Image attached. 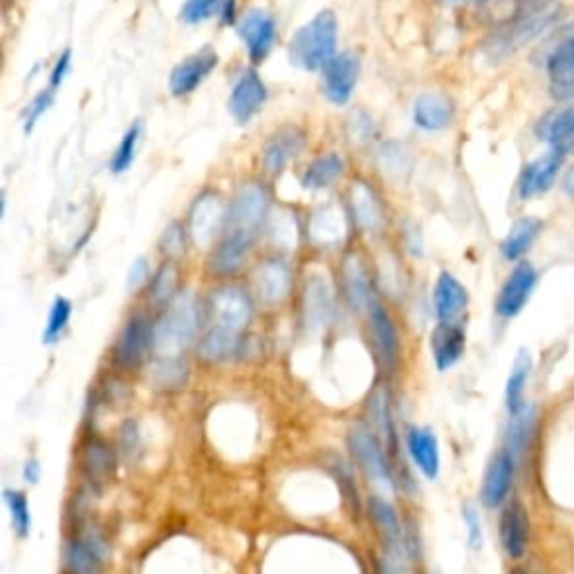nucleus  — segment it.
I'll return each instance as SVG.
<instances>
[{"label":"nucleus","instance_id":"obj_1","mask_svg":"<svg viewBox=\"0 0 574 574\" xmlns=\"http://www.w3.org/2000/svg\"><path fill=\"white\" fill-rule=\"evenodd\" d=\"M559 16L561 9L559 5H554L552 0H534L532 5L523 7V12L509 18V23L501 25L489 36L483 43V52L492 61L507 59L509 54L518 52L525 48V45L539 39L543 32H548L550 27L559 21Z\"/></svg>","mask_w":574,"mask_h":574},{"label":"nucleus","instance_id":"obj_2","mask_svg":"<svg viewBox=\"0 0 574 574\" xmlns=\"http://www.w3.org/2000/svg\"><path fill=\"white\" fill-rule=\"evenodd\" d=\"M337 41H339V21L335 12L323 9L310 23L296 30L287 54L294 68L305 72H319L337 57Z\"/></svg>","mask_w":574,"mask_h":574},{"label":"nucleus","instance_id":"obj_3","mask_svg":"<svg viewBox=\"0 0 574 574\" xmlns=\"http://www.w3.org/2000/svg\"><path fill=\"white\" fill-rule=\"evenodd\" d=\"M200 328V312L196 299L182 292L169 303V308L153 326V350L157 359H180Z\"/></svg>","mask_w":574,"mask_h":574},{"label":"nucleus","instance_id":"obj_4","mask_svg":"<svg viewBox=\"0 0 574 574\" xmlns=\"http://www.w3.org/2000/svg\"><path fill=\"white\" fill-rule=\"evenodd\" d=\"M348 447L359 469L379 489V494L395 492V467L391 462V453H388L384 442L377 438L373 429L366 427V424H355L348 433Z\"/></svg>","mask_w":574,"mask_h":574},{"label":"nucleus","instance_id":"obj_5","mask_svg":"<svg viewBox=\"0 0 574 574\" xmlns=\"http://www.w3.org/2000/svg\"><path fill=\"white\" fill-rule=\"evenodd\" d=\"M110 548L97 527L83 525L63 545V566L68 574H104Z\"/></svg>","mask_w":574,"mask_h":574},{"label":"nucleus","instance_id":"obj_6","mask_svg":"<svg viewBox=\"0 0 574 574\" xmlns=\"http://www.w3.org/2000/svg\"><path fill=\"white\" fill-rule=\"evenodd\" d=\"M252 312V299L234 285L218 287L209 299L211 330L227 332V335L243 337V332L252 323Z\"/></svg>","mask_w":574,"mask_h":574},{"label":"nucleus","instance_id":"obj_7","mask_svg":"<svg viewBox=\"0 0 574 574\" xmlns=\"http://www.w3.org/2000/svg\"><path fill=\"white\" fill-rule=\"evenodd\" d=\"M532 541L530 512L523 501L509 498L498 516V543L509 561H523Z\"/></svg>","mask_w":574,"mask_h":574},{"label":"nucleus","instance_id":"obj_8","mask_svg":"<svg viewBox=\"0 0 574 574\" xmlns=\"http://www.w3.org/2000/svg\"><path fill=\"white\" fill-rule=\"evenodd\" d=\"M550 92L557 101H574V23L563 30L545 57Z\"/></svg>","mask_w":574,"mask_h":574},{"label":"nucleus","instance_id":"obj_9","mask_svg":"<svg viewBox=\"0 0 574 574\" xmlns=\"http://www.w3.org/2000/svg\"><path fill=\"white\" fill-rule=\"evenodd\" d=\"M270 214V196L261 184H243L229 207V231L254 238V231Z\"/></svg>","mask_w":574,"mask_h":574},{"label":"nucleus","instance_id":"obj_10","mask_svg":"<svg viewBox=\"0 0 574 574\" xmlns=\"http://www.w3.org/2000/svg\"><path fill=\"white\" fill-rule=\"evenodd\" d=\"M518 458L505 447L498 449L487 462L483 474V485H480V503L487 509H498L509 501V494L514 489Z\"/></svg>","mask_w":574,"mask_h":574},{"label":"nucleus","instance_id":"obj_11","mask_svg":"<svg viewBox=\"0 0 574 574\" xmlns=\"http://www.w3.org/2000/svg\"><path fill=\"white\" fill-rule=\"evenodd\" d=\"M153 350V326L142 314H133L126 321L122 335L117 337L113 350L115 364L122 370H137L140 368L148 353Z\"/></svg>","mask_w":574,"mask_h":574},{"label":"nucleus","instance_id":"obj_12","mask_svg":"<svg viewBox=\"0 0 574 574\" xmlns=\"http://www.w3.org/2000/svg\"><path fill=\"white\" fill-rule=\"evenodd\" d=\"M536 283H539V272L530 261L516 263L512 274L507 276V281L503 283L501 292L496 296V314L501 319L509 321L518 317L527 305V301L532 299V292Z\"/></svg>","mask_w":574,"mask_h":574},{"label":"nucleus","instance_id":"obj_13","mask_svg":"<svg viewBox=\"0 0 574 574\" xmlns=\"http://www.w3.org/2000/svg\"><path fill=\"white\" fill-rule=\"evenodd\" d=\"M568 157L561 151H554V148H548L541 157H536L530 164H525V169L518 175V198L521 200H532L543 196L545 191L552 189V184L557 182L559 173L566 164Z\"/></svg>","mask_w":574,"mask_h":574},{"label":"nucleus","instance_id":"obj_14","mask_svg":"<svg viewBox=\"0 0 574 574\" xmlns=\"http://www.w3.org/2000/svg\"><path fill=\"white\" fill-rule=\"evenodd\" d=\"M359 59L355 52H341L332 59L326 68H323L321 90L330 104L346 106L353 99V92L357 88L359 79Z\"/></svg>","mask_w":574,"mask_h":574},{"label":"nucleus","instance_id":"obj_15","mask_svg":"<svg viewBox=\"0 0 574 574\" xmlns=\"http://www.w3.org/2000/svg\"><path fill=\"white\" fill-rule=\"evenodd\" d=\"M404 449L406 456L411 458L415 469L427 480H438L442 471V456H440V440L431 427H418L409 424L404 431Z\"/></svg>","mask_w":574,"mask_h":574},{"label":"nucleus","instance_id":"obj_16","mask_svg":"<svg viewBox=\"0 0 574 574\" xmlns=\"http://www.w3.org/2000/svg\"><path fill=\"white\" fill-rule=\"evenodd\" d=\"M227 207L225 202L220 200L218 193H202V196L196 200V205L191 209L189 216V231L193 243L200 247H207L209 243H214L216 234L220 231L222 225H227Z\"/></svg>","mask_w":574,"mask_h":574},{"label":"nucleus","instance_id":"obj_17","mask_svg":"<svg viewBox=\"0 0 574 574\" xmlns=\"http://www.w3.org/2000/svg\"><path fill=\"white\" fill-rule=\"evenodd\" d=\"M218 66V54L211 48H202L200 52L191 54L178 66L171 70L169 77V90L173 97H187L196 92L211 72Z\"/></svg>","mask_w":574,"mask_h":574},{"label":"nucleus","instance_id":"obj_18","mask_svg":"<svg viewBox=\"0 0 574 574\" xmlns=\"http://www.w3.org/2000/svg\"><path fill=\"white\" fill-rule=\"evenodd\" d=\"M368 314H370V339H373L377 364L391 373V370L397 368V361H400V335H397L391 314H388L386 308H382L379 303H375Z\"/></svg>","mask_w":574,"mask_h":574},{"label":"nucleus","instance_id":"obj_19","mask_svg":"<svg viewBox=\"0 0 574 574\" xmlns=\"http://www.w3.org/2000/svg\"><path fill=\"white\" fill-rule=\"evenodd\" d=\"M238 34L247 48V57L254 63H261L276 43V23L270 14L252 9L238 23Z\"/></svg>","mask_w":574,"mask_h":574},{"label":"nucleus","instance_id":"obj_20","mask_svg":"<svg viewBox=\"0 0 574 574\" xmlns=\"http://www.w3.org/2000/svg\"><path fill=\"white\" fill-rule=\"evenodd\" d=\"M267 104V88L263 79L254 70H247L243 77L236 81L234 90L229 95V113L238 124H247L261 113Z\"/></svg>","mask_w":574,"mask_h":574},{"label":"nucleus","instance_id":"obj_21","mask_svg":"<svg viewBox=\"0 0 574 574\" xmlns=\"http://www.w3.org/2000/svg\"><path fill=\"white\" fill-rule=\"evenodd\" d=\"M467 335L460 323H438L431 332V355L440 373H447L465 357Z\"/></svg>","mask_w":574,"mask_h":574},{"label":"nucleus","instance_id":"obj_22","mask_svg":"<svg viewBox=\"0 0 574 574\" xmlns=\"http://www.w3.org/2000/svg\"><path fill=\"white\" fill-rule=\"evenodd\" d=\"M290 283L292 276L287 265L283 261H276V258H272V261L267 258L254 272V296L263 305H279L285 301V296L290 294Z\"/></svg>","mask_w":574,"mask_h":574},{"label":"nucleus","instance_id":"obj_23","mask_svg":"<svg viewBox=\"0 0 574 574\" xmlns=\"http://www.w3.org/2000/svg\"><path fill=\"white\" fill-rule=\"evenodd\" d=\"M469 305V292L456 276L442 272L435 281L433 308L440 323H458Z\"/></svg>","mask_w":574,"mask_h":574},{"label":"nucleus","instance_id":"obj_24","mask_svg":"<svg viewBox=\"0 0 574 574\" xmlns=\"http://www.w3.org/2000/svg\"><path fill=\"white\" fill-rule=\"evenodd\" d=\"M536 135L548 144V148L561 151L566 157L574 155V101L545 115L536 126Z\"/></svg>","mask_w":574,"mask_h":574},{"label":"nucleus","instance_id":"obj_25","mask_svg":"<svg viewBox=\"0 0 574 574\" xmlns=\"http://www.w3.org/2000/svg\"><path fill=\"white\" fill-rule=\"evenodd\" d=\"M115 467H117L115 449L110 447L106 440L88 438L81 449V469H83V476H86L88 480V485L92 489L108 485Z\"/></svg>","mask_w":574,"mask_h":574},{"label":"nucleus","instance_id":"obj_26","mask_svg":"<svg viewBox=\"0 0 574 574\" xmlns=\"http://www.w3.org/2000/svg\"><path fill=\"white\" fill-rule=\"evenodd\" d=\"M534 373V357L527 348L518 350V355L512 364V370H509V377H507V384H505V411L509 418L512 415L521 413L525 406H527V384H530Z\"/></svg>","mask_w":574,"mask_h":574},{"label":"nucleus","instance_id":"obj_27","mask_svg":"<svg viewBox=\"0 0 574 574\" xmlns=\"http://www.w3.org/2000/svg\"><path fill=\"white\" fill-rule=\"evenodd\" d=\"M305 146V137L296 128H283L276 133L270 142L265 144L263 151V166L267 173H281L285 166H290L296 157L301 155Z\"/></svg>","mask_w":574,"mask_h":574},{"label":"nucleus","instance_id":"obj_28","mask_svg":"<svg viewBox=\"0 0 574 574\" xmlns=\"http://www.w3.org/2000/svg\"><path fill=\"white\" fill-rule=\"evenodd\" d=\"M368 514L373 518L379 536H382V548H409L400 514H397V509L391 505V501H386V498L379 494L370 496Z\"/></svg>","mask_w":574,"mask_h":574},{"label":"nucleus","instance_id":"obj_29","mask_svg":"<svg viewBox=\"0 0 574 574\" xmlns=\"http://www.w3.org/2000/svg\"><path fill=\"white\" fill-rule=\"evenodd\" d=\"M366 411H368L370 429L375 431L377 438L384 442V447L393 456V453H397V449H400V440H397V429H395L391 400H388V393L384 391L382 386L375 388L373 395H370Z\"/></svg>","mask_w":574,"mask_h":574},{"label":"nucleus","instance_id":"obj_30","mask_svg":"<svg viewBox=\"0 0 574 574\" xmlns=\"http://www.w3.org/2000/svg\"><path fill=\"white\" fill-rule=\"evenodd\" d=\"M413 122L427 133H438L449 128L453 122V104L449 97L431 92V95H420L413 106Z\"/></svg>","mask_w":574,"mask_h":574},{"label":"nucleus","instance_id":"obj_31","mask_svg":"<svg viewBox=\"0 0 574 574\" xmlns=\"http://www.w3.org/2000/svg\"><path fill=\"white\" fill-rule=\"evenodd\" d=\"M543 231V220L536 216H525L516 220L512 229L507 231V236L501 240V254L509 263H521L523 256L530 252L536 238Z\"/></svg>","mask_w":574,"mask_h":574},{"label":"nucleus","instance_id":"obj_32","mask_svg":"<svg viewBox=\"0 0 574 574\" xmlns=\"http://www.w3.org/2000/svg\"><path fill=\"white\" fill-rule=\"evenodd\" d=\"M249 249H252V236L229 231L214 249V256H211V270L218 274H236L240 267L245 265Z\"/></svg>","mask_w":574,"mask_h":574},{"label":"nucleus","instance_id":"obj_33","mask_svg":"<svg viewBox=\"0 0 574 574\" xmlns=\"http://www.w3.org/2000/svg\"><path fill=\"white\" fill-rule=\"evenodd\" d=\"M344 285H346V299L350 308L355 312H370V308L377 303L373 294V285L366 274V267L361 258H348L344 265Z\"/></svg>","mask_w":574,"mask_h":574},{"label":"nucleus","instance_id":"obj_34","mask_svg":"<svg viewBox=\"0 0 574 574\" xmlns=\"http://www.w3.org/2000/svg\"><path fill=\"white\" fill-rule=\"evenodd\" d=\"M350 211L364 231H379L384 225L382 205H379L375 191L364 182H355L350 187Z\"/></svg>","mask_w":574,"mask_h":574},{"label":"nucleus","instance_id":"obj_35","mask_svg":"<svg viewBox=\"0 0 574 574\" xmlns=\"http://www.w3.org/2000/svg\"><path fill=\"white\" fill-rule=\"evenodd\" d=\"M341 173H344V160L335 153H328L323 157H317V160L305 169L301 182L305 189L323 191L328 189L330 184H335L341 178Z\"/></svg>","mask_w":574,"mask_h":574},{"label":"nucleus","instance_id":"obj_36","mask_svg":"<svg viewBox=\"0 0 574 574\" xmlns=\"http://www.w3.org/2000/svg\"><path fill=\"white\" fill-rule=\"evenodd\" d=\"M346 220L344 214L335 207H323L310 220V234L319 245H335L344 238Z\"/></svg>","mask_w":574,"mask_h":574},{"label":"nucleus","instance_id":"obj_37","mask_svg":"<svg viewBox=\"0 0 574 574\" xmlns=\"http://www.w3.org/2000/svg\"><path fill=\"white\" fill-rule=\"evenodd\" d=\"M534 422H536V413H534V406H530V404H527L521 413L509 418L503 447L507 451H512L518 460H521V456L527 449V444H530Z\"/></svg>","mask_w":574,"mask_h":574},{"label":"nucleus","instance_id":"obj_38","mask_svg":"<svg viewBox=\"0 0 574 574\" xmlns=\"http://www.w3.org/2000/svg\"><path fill=\"white\" fill-rule=\"evenodd\" d=\"M3 501L9 512V521H12V530L18 539H27L32 532V509L30 498L21 489L7 487L3 492Z\"/></svg>","mask_w":574,"mask_h":574},{"label":"nucleus","instance_id":"obj_39","mask_svg":"<svg viewBox=\"0 0 574 574\" xmlns=\"http://www.w3.org/2000/svg\"><path fill=\"white\" fill-rule=\"evenodd\" d=\"M305 314L312 323H326L332 314V292L319 276H312L305 290Z\"/></svg>","mask_w":574,"mask_h":574},{"label":"nucleus","instance_id":"obj_40","mask_svg":"<svg viewBox=\"0 0 574 574\" xmlns=\"http://www.w3.org/2000/svg\"><path fill=\"white\" fill-rule=\"evenodd\" d=\"M240 348V337L227 335V332L211 330L200 341V357L216 364V361H227L238 353Z\"/></svg>","mask_w":574,"mask_h":574},{"label":"nucleus","instance_id":"obj_41","mask_svg":"<svg viewBox=\"0 0 574 574\" xmlns=\"http://www.w3.org/2000/svg\"><path fill=\"white\" fill-rule=\"evenodd\" d=\"M70 319H72V303L66 299V296H57V299H54L50 305L48 321H45V332H43L45 344L48 346L57 344V341L63 337V332H66Z\"/></svg>","mask_w":574,"mask_h":574},{"label":"nucleus","instance_id":"obj_42","mask_svg":"<svg viewBox=\"0 0 574 574\" xmlns=\"http://www.w3.org/2000/svg\"><path fill=\"white\" fill-rule=\"evenodd\" d=\"M142 131H144L142 122H135L126 128L122 142H119L113 160H110V171H113L115 175H122L131 169V164L135 160V153H137V144H140Z\"/></svg>","mask_w":574,"mask_h":574},{"label":"nucleus","instance_id":"obj_43","mask_svg":"<svg viewBox=\"0 0 574 574\" xmlns=\"http://www.w3.org/2000/svg\"><path fill=\"white\" fill-rule=\"evenodd\" d=\"M151 377L160 386H180L187 377V366L180 359H157L151 370Z\"/></svg>","mask_w":574,"mask_h":574},{"label":"nucleus","instance_id":"obj_44","mask_svg":"<svg viewBox=\"0 0 574 574\" xmlns=\"http://www.w3.org/2000/svg\"><path fill=\"white\" fill-rule=\"evenodd\" d=\"M175 285H178V272H175L173 263H166L151 285V301L153 303H171L175 296Z\"/></svg>","mask_w":574,"mask_h":574},{"label":"nucleus","instance_id":"obj_45","mask_svg":"<svg viewBox=\"0 0 574 574\" xmlns=\"http://www.w3.org/2000/svg\"><path fill=\"white\" fill-rule=\"evenodd\" d=\"M462 523H465L467 530V545L474 552L483 550L485 545V527H483V518H480L478 507L474 503H465L462 505Z\"/></svg>","mask_w":574,"mask_h":574},{"label":"nucleus","instance_id":"obj_46","mask_svg":"<svg viewBox=\"0 0 574 574\" xmlns=\"http://www.w3.org/2000/svg\"><path fill=\"white\" fill-rule=\"evenodd\" d=\"M220 7H222V0H187L180 16L187 25H198L220 14Z\"/></svg>","mask_w":574,"mask_h":574},{"label":"nucleus","instance_id":"obj_47","mask_svg":"<svg viewBox=\"0 0 574 574\" xmlns=\"http://www.w3.org/2000/svg\"><path fill=\"white\" fill-rule=\"evenodd\" d=\"M54 92H57V90L45 88V90L39 92V95H34V99L30 101V104H27L25 113H23V128H25V133H32L34 126L39 124V119L52 108V104H54Z\"/></svg>","mask_w":574,"mask_h":574},{"label":"nucleus","instance_id":"obj_48","mask_svg":"<svg viewBox=\"0 0 574 574\" xmlns=\"http://www.w3.org/2000/svg\"><path fill=\"white\" fill-rule=\"evenodd\" d=\"M379 574H413L411 572V550L409 548H382L379 557Z\"/></svg>","mask_w":574,"mask_h":574},{"label":"nucleus","instance_id":"obj_49","mask_svg":"<svg viewBox=\"0 0 574 574\" xmlns=\"http://www.w3.org/2000/svg\"><path fill=\"white\" fill-rule=\"evenodd\" d=\"M160 249L166 254L169 261H173L175 256H180L184 252V234L180 225H171L169 229L164 231L162 238H160Z\"/></svg>","mask_w":574,"mask_h":574},{"label":"nucleus","instance_id":"obj_50","mask_svg":"<svg viewBox=\"0 0 574 574\" xmlns=\"http://www.w3.org/2000/svg\"><path fill=\"white\" fill-rule=\"evenodd\" d=\"M119 447L126 458H131L133 453L140 449V429H137V422L128 420L122 427V435H119Z\"/></svg>","mask_w":574,"mask_h":574},{"label":"nucleus","instance_id":"obj_51","mask_svg":"<svg viewBox=\"0 0 574 574\" xmlns=\"http://www.w3.org/2000/svg\"><path fill=\"white\" fill-rule=\"evenodd\" d=\"M70 66H72V52H70V50H63L61 57H59L57 61H54V68H52V72H50V86H48V88L57 90V88L61 86V83H63V79L68 77Z\"/></svg>","mask_w":574,"mask_h":574},{"label":"nucleus","instance_id":"obj_52","mask_svg":"<svg viewBox=\"0 0 574 574\" xmlns=\"http://www.w3.org/2000/svg\"><path fill=\"white\" fill-rule=\"evenodd\" d=\"M148 281V263L146 258H137V261L131 265V272H128V279H126V287L128 290H137V287H142Z\"/></svg>","mask_w":574,"mask_h":574},{"label":"nucleus","instance_id":"obj_53","mask_svg":"<svg viewBox=\"0 0 574 574\" xmlns=\"http://www.w3.org/2000/svg\"><path fill=\"white\" fill-rule=\"evenodd\" d=\"M23 478L27 485H39L41 480V462L39 458H27L25 465H23Z\"/></svg>","mask_w":574,"mask_h":574},{"label":"nucleus","instance_id":"obj_54","mask_svg":"<svg viewBox=\"0 0 574 574\" xmlns=\"http://www.w3.org/2000/svg\"><path fill=\"white\" fill-rule=\"evenodd\" d=\"M561 189H563V196H566L568 200L574 202V164L570 166V169H568L566 173H563Z\"/></svg>","mask_w":574,"mask_h":574},{"label":"nucleus","instance_id":"obj_55","mask_svg":"<svg viewBox=\"0 0 574 574\" xmlns=\"http://www.w3.org/2000/svg\"><path fill=\"white\" fill-rule=\"evenodd\" d=\"M222 18V23H234V18H236V0H222V7H220V14Z\"/></svg>","mask_w":574,"mask_h":574},{"label":"nucleus","instance_id":"obj_56","mask_svg":"<svg viewBox=\"0 0 574 574\" xmlns=\"http://www.w3.org/2000/svg\"><path fill=\"white\" fill-rule=\"evenodd\" d=\"M447 5H458V3H489V0H442Z\"/></svg>","mask_w":574,"mask_h":574},{"label":"nucleus","instance_id":"obj_57","mask_svg":"<svg viewBox=\"0 0 574 574\" xmlns=\"http://www.w3.org/2000/svg\"><path fill=\"white\" fill-rule=\"evenodd\" d=\"M509 574H532V572H530V570H527V568H521V566H516V568H512V570H509Z\"/></svg>","mask_w":574,"mask_h":574}]
</instances>
